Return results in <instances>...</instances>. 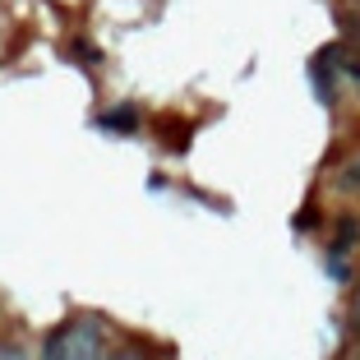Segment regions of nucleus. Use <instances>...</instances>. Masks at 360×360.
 I'll return each mask as SVG.
<instances>
[{
  "instance_id": "obj_2",
  "label": "nucleus",
  "mask_w": 360,
  "mask_h": 360,
  "mask_svg": "<svg viewBox=\"0 0 360 360\" xmlns=\"http://www.w3.org/2000/svg\"><path fill=\"white\" fill-rule=\"evenodd\" d=\"M102 360H148V351L139 347V342H116V347H106Z\"/></svg>"
},
{
  "instance_id": "obj_1",
  "label": "nucleus",
  "mask_w": 360,
  "mask_h": 360,
  "mask_svg": "<svg viewBox=\"0 0 360 360\" xmlns=\"http://www.w3.org/2000/svg\"><path fill=\"white\" fill-rule=\"evenodd\" d=\"M111 328L97 314H75L60 328H51V338L42 342V360H102V351L111 347Z\"/></svg>"
},
{
  "instance_id": "obj_5",
  "label": "nucleus",
  "mask_w": 360,
  "mask_h": 360,
  "mask_svg": "<svg viewBox=\"0 0 360 360\" xmlns=\"http://www.w3.org/2000/svg\"><path fill=\"white\" fill-rule=\"evenodd\" d=\"M351 328L360 333V296H356V305H351Z\"/></svg>"
},
{
  "instance_id": "obj_3",
  "label": "nucleus",
  "mask_w": 360,
  "mask_h": 360,
  "mask_svg": "<svg viewBox=\"0 0 360 360\" xmlns=\"http://www.w3.org/2000/svg\"><path fill=\"white\" fill-rule=\"evenodd\" d=\"M338 185H342V194H356V199H360V153H356V158L347 162V167H342Z\"/></svg>"
},
{
  "instance_id": "obj_4",
  "label": "nucleus",
  "mask_w": 360,
  "mask_h": 360,
  "mask_svg": "<svg viewBox=\"0 0 360 360\" xmlns=\"http://www.w3.org/2000/svg\"><path fill=\"white\" fill-rule=\"evenodd\" d=\"M0 360H32V356L19 347V342H0Z\"/></svg>"
},
{
  "instance_id": "obj_6",
  "label": "nucleus",
  "mask_w": 360,
  "mask_h": 360,
  "mask_svg": "<svg viewBox=\"0 0 360 360\" xmlns=\"http://www.w3.org/2000/svg\"><path fill=\"white\" fill-rule=\"evenodd\" d=\"M356 5H360V0H356Z\"/></svg>"
}]
</instances>
